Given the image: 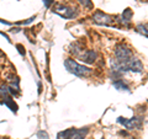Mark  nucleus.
Instances as JSON below:
<instances>
[{"instance_id": "9d476101", "label": "nucleus", "mask_w": 148, "mask_h": 139, "mask_svg": "<svg viewBox=\"0 0 148 139\" xmlns=\"http://www.w3.org/2000/svg\"><path fill=\"white\" fill-rule=\"evenodd\" d=\"M4 99H5V101H4V104H5L6 106H9V107L11 108V111H14V112H15L16 108H17V106H16L15 104H14V101L10 99V97H8V96H5Z\"/></svg>"}, {"instance_id": "2eb2a0df", "label": "nucleus", "mask_w": 148, "mask_h": 139, "mask_svg": "<svg viewBox=\"0 0 148 139\" xmlns=\"http://www.w3.org/2000/svg\"><path fill=\"white\" fill-rule=\"evenodd\" d=\"M37 137H38L40 139H48V138H49L48 134L46 133V132H43V131H41V132L37 133Z\"/></svg>"}, {"instance_id": "f3484780", "label": "nucleus", "mask_w": 148, "mask_h": 139, "mask_svg": "<svg viewBox=\"0 0 148 139\" xmlns=\"http://www.w3.org/2000/svg\"><path fill=\"white\" fill-rule=\"evenodd\" d=\"M51 3H52V0H43V4L47 7H49V5H51Z\"/></svg>"}, {"instance_id": "4468645a", "label": "nucleus", "mask_w": 148, "mask_h": 139, "mask_svg": "<svg viewBox=\"0 0 148 139\" xmlns=\"http://www.w3.org/2000/svg\"><path fill=\"white\" fill-rule=\"evenodd\" d=\"M78 1H79L84 7H91L92 6V4H91L90 0H78Z\"/></svg>"}, {"instance_id": "1a4fd4ad", "label": "nucleus", "mask_w": 148, "mask_h": 139, "mask_svg": "<svg viewBox=\"0 0 148 139\" xmlns=\"http://www.w3.org/2000/svg\"><path fill=\"white\" fill-rule=\"evenodd\" d=\"M73 132H74V128H71V129H67V131H64V132H61L58 134V139H69L71 136L73 134Z\"/></svg>"}, {"instance_id": "ddd939ff", "label": "nucleus", "mask_w": 148, "mask_h": 139, "mask_svg": "<svg viewBox=\"0 0 148 139\" xmlns=\"http://www.w3.org/2000/svg\"><path fill=\"white\" fill-rule=\"evenodd\" d=\"M137 31L140 32V33L142 35H145V37H147V30H146V25H138L137 26Z\"/></svg>"}, {"instance_id": "dca6fc26", "label": "nucleus", "mask_w": 148, "mask_h": 139, "mask_svg": "<svg viewBox=\"0 0 148 139\" xmlns=\"http://www.w3.org/2000/svg\"><path fill=\"white\" fill-rule=\"evenodd\" d=\"M16 47L18 48V52H20V54H21V55H25V52H24V50H22L24 48H22V46H21V44H17Z\"/></svg>"}, {"instance_id": "7ed1b4c3", "label": "nucleus", "mask_w": 148, "mask_h": 139, "mask_svg": "<svg viewBox=\"0 0 148 139\" xmlns=\"http://www.w3.org/2000/svg\"><path fill=\"white\" fill-rule=\"evenodd\" d=\"M115 55H116V59L119 61H122V59H127L132 55L131 49H130L125 44H119L116 49H115Z\"/></svg>"}, {"instance_id": "20e7f679", "label": "nucleus", "mask_w": 148, "mask_h": 139, "mask_svg": "<svg viewBox=\"0 0 148 139\" xmlns=\"http://www.w3.org/2000/svg\"><path fill=\"white\" fill-rule=\"evenodd\" d=\"M92 20H94L96 24H99V25H111L114 22V18L109 16V15H106V14H103V12H100V11H96L94 14V16H92Z\"/></svg>"}, {"instance_id": "f03ea898", "label": "nucleus", "mask_w": 148, "mask_h": 139, "mask_svg": "<svg viewBox=\"0 0 148 139\" xmlns=\"http://www.w3.org/2000/svg\"><path fill=\"white\" fill-rule=\"evenodd\" d=\"M53 12L58 14L59 16H62L64 18H72L75 16V9H71V7H67V6H63V5H57L53 9Z\"/></svg>"}, {"instance_id": "f257e3e1", "label": "nucleus", "mask_w": 148, "mask_h": 139, "mask_svg": "<svg viewBox=\"0 0 148 139\" xmlns=\"http://www.w3.org/2000/svg\"><path fill=\"white\" fill-rule=\"evenodd\" d=\"M64 67H66V69L69 73L74 74V75H77V76H86L88 74L91 72L90 68L80 65V64H78L74 59H71V58L64 61Z\"/></svg>"}, {"instance_id": "423d86ee", "label": "nucleus", "mask_w": 148, "mask_h": 139, "mask_svg": "<svg viewBox=\"0 0 148 139\" xmlns=\"http://www.w3.org/2000/svg\"><path fill=\"white\" fill-rule=\"evenodd\" d=\"M96 55H98V54H96V52H95L94 49H89V50H85V52L80 55V58H82V61H83V62L91 64V63H94V62H95Z\"/></svg>"}, {"instance_id": "6e6552de", "label": "nucleus", "mask_w": 148, "mask_h": 139, "mask_svg": "<svg viewBox=\"0 0 148 139\" xmlns=\"http://www.w3.org/2000/svg\"><path fill=\"white\" fill-rule=\"evenodd\" d=\"M131 17H132V11L130 10V9H126L123 12H122V15H121V24H123L125 26H128L130 24V21H131Z\"/></svg>"}, {"instance_id": "0eeeda50", "label": "nucleus", "mask_w": 148, "mask_h": 139, "mask_svg": "<svg viewBox=\"0 0 148 139\" xmlns=\"http://www.w3.org/2000/svg\"><path fill=\"white\" fill-rule=\"evenodd\" d=\"M88 133V128H80V129H74L73 134L71 136L69 139H84L85 134Z\"/></svg>"}, {"instance_id": "f8f14e48", "label": "nucleus", "mask_w": 148, "mask_h": 139, "mask_svg": "<svg viewBox=\"0 0 148 139\" xmlns=\"http://www.w3.org/2000/svg\"><path fill=\"white\" fill-rule=\"evenodd\" d=\"M9 92H10V87H8V86H1L0 87V95H1L3 97H5L9 95Z\"/></svg>"}, {"instance_id": "9b49d317", "label": "nucleus", "mask_w": 148, "mask_h": 139, "mask_svg": "<svg viewBox=\"0 0 148 139\" xmlns=\"http://www.w3.org/2000/svg\"><path fill=\"white\" fill-rule=\"evenodd\" d=\"M114 86L116 87L117 90H125V91H128V86H127L126 84H123V81H121V80L115 81V82H114Z\"/></svg>"}, {"instance_id": "39448f33", "label": "nucleus", "mask_w": 148, "mask_h": 139, "mask_svg": "<svg viewBox=\"0 0 148 139\" xmlns=\"http://www.w3.org/2000/svg\"><path fill=\"white\" fill-rule=\"evenodd\" d=\"M117 122L121 123V124H123V126L126 127L127 129H133V128L141 127V121H140V118H137V117L131 118V119H125V118H122V117H119Z\"/></svg>"}]
</instances>
